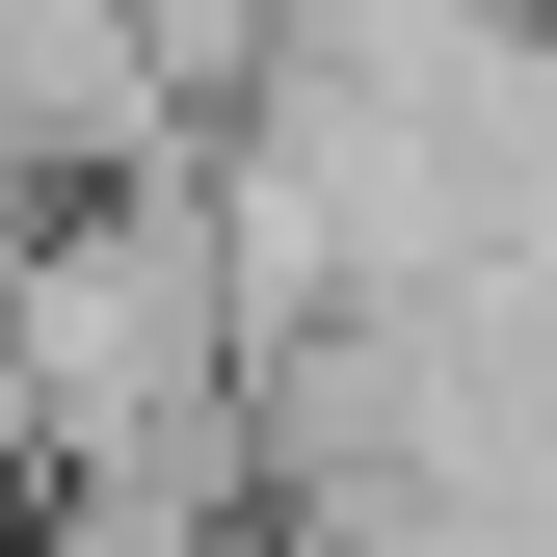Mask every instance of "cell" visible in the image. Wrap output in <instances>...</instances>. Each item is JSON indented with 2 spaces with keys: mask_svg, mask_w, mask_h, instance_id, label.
I'll use <instances>...</instances> for the list:
<instances>
[{
  "mask_svg": "<svg viewBox=\"0 0 557 557\" xmlns=\"http://www.w3.org/2000/svg\"><path fill=\"white\" fill-rule=\"evenodd\" d=\"M239 398H265V345H239L213 160H107L0 213V451L27 478H160V451L239 478Z\"/></svg>",
  "mask_w": 557,
  "mask_h": 557,
  "instance_id": "1",
  "label": "cell"
},
{
  "mask_svg": "<svg viewBox=\"0 0 557 557\" xmlns=\"http://www.w3.org/2000/svg\"><path fill=\"white\" fill-rule=\"evenodd\" d=\"M0 557H27V451H0Z\"/></svg>",
  "mask_w": 557,
  "mask_h": 557,
  "instance_id": "2",
  "label": "cell"
}]
</instances>
